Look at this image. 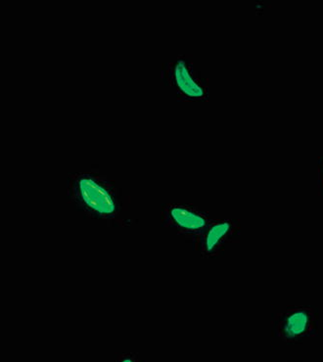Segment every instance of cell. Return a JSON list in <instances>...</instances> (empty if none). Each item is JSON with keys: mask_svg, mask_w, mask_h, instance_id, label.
I'll return each mask as SVG.
<instances>
[{"mask_svg": "<svg viewBox=\"0 0 323 362\" xmlns=\"http://www.w3.org/2000/svg\"><path fill=\"white\" fill-rule=\"evenodd\" d=\"M67 203L83 218L110 228H127L134 223L129 215L131 197L117 181L98 172L69 173Z\"/></svg>", "mask_w": 323, "mask_h": 362, "instance_id": "1", "label": "cell"}, {"mask_svg": "<svg viewBox=\"0 0 323 362\" xmlns=\"http://www.w3.org/2000/svg\"><path fill=\"white\" fill-rule=\"evenodd\" d=\"M161 85L172 89L175 99L182 103L210 101V78L202 76L192 56L179 55L165 63L161 70Z\"/></svg>", "mask_w": 323, "mask_h": 362, "instance_id": "2", "label": "cell"}, {"mask_svg": "<svg viewBox=\"0 0 323 362\" xmlns=\"http://www.w3.org/2000/svg\"><path fill=\"white\" fill-rule=\"evenodd\" d=\"M317 308L293 305L272 316V332L285 344H299L317 335Z\"/></svg>", "mask_w": 323, "mask_h": 362, "instance_id": "3", "label": "cell"}, {"mask_svg": "<svg viewBox=\"0 0 323 362\" xmlns=\"http://www.w3.org/2000/svg\"><path fill=\"white\" fill-rule=\"evenodd\" d=\"M212 219L209 211L189 203H165L160 211L162 228L174 231L187 242L202 233Z\"/></svg>", "mask_w": 323, "mask_h": 362, "instance_id": "4", "label": "cell"}, {"mask_svg": "<svg viewBox=\"0 0 323 362\" xmlns=\"http://www.w3.org/2000/svg\"><path fill=\"white\" fill-rule=\"evenodd\" d=\"M241 234L240 221L235 218H215L202 233L189 242L202 259H220Z\"/></svg>", "mask_w": 323, "mask_h": 362, "instance_id": "5", "label": "cell"}, {"mask_svg": "<svg viewBox=\"0 0 323 362\" xmlns=\"http://www.w3.org/2000/svg\"><path fill=\"white\" fill-rule=\"evenodd\" d=\"M114 362H144V361L136 353H119L117 354Z\"/></svg>", "mask_w": 323, "mask_h": 362, "instance_id": "6", "label": "cell"}, {"mask_svg": "<svg viewBox=\"0 0 323 362\" xmlns=\"http://www.w3.org/2000/svg\"><path fill=\"white\" fill-rule=\"evenodd\" d=\"M319 193L323 196V155L319 159Z\"/></svg>", "mask_w": 323, "mask_h": 362, "instance_id": "7", "label": "cell"}]
</instances>
